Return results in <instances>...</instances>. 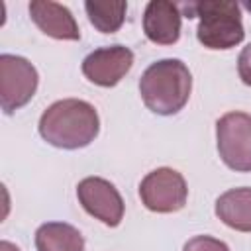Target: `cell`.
<instances>
[{
  "mask_svg": "<svg viewBox=\"0 0 251 251\" xmlns=\"http://www.w3.org/2000/svg\"><path fill=\"white\" fill-rule=\"evenodd\" d=\"M39 135L59 149L88 147L100 131L96 108L80 98H63L45 108L37 124Z\"/></svg>",
  "mask_w": 251,
  "mask_h": 251,
  "instance_id": "1",
  "label": "cell"
},
{
  "mask_svg": "<svg viewBox=\"0 0 251 251\" xmlns=\"http://www.w3.org/2000/svg\"><path fill=\"white\" fill-rule=\"evenodd\" d=\"M192 92V75L180 59H159L151 63L139 78L143 104L157 116L180 112Z\"/></svg>",
  "mask_w": 251,
  "mask_h": 251,
  "instance_id": "2",
  "label": "cell"
},
{
  "mask_svg": "<svg viewBox=\"0 0 251 251\" xmlns=\"http://www.w3.org/2000/svg\"><path fill=\"white\" fill-rule=\"evenodd\" d=\"M188 16L198 18L196 39L214 51H224L239 45L245 37L241 8L231 0H204L184 4Z\"/></svg>",
  "mask_w": 251,
  "mask_h": 251,
  "instance_id": "3",
  "label": "cell"
},
{
  "mask_svg": "<svg viewBox=\"0 0 251 251\" xmlns=\"http://www.w3.org/2000/svg\"><path fill=\"white\" fill-rule=\"evenodd\" d=\"M216 145L224 165L235 173H251V114L227 112L216 122Z\"/></svg>",
  "mask_w": 251,
  "mask_h": 251,
  "instance_id": "4",
  "label": "cell"
},
{
  "mask_svg": "<svg viewBox=\"0 0 251 251\" xmlns=\"http://www.w3.org/2000/svg\"><path fill=\"white\" fill-rule=\"evenodd\" d=\"M39 84L37 69L20 55H0V108L6 116L24 108Z\"/></svg>",
  "mask_w": 251,
  "mask_h": 251,
  "instance_id": "5",
  "label": "cell"
},
{
  "mask_svg": "<svg viewBox=\"0 0 251 251\" xmlns=\"http://www.w3.org/2000/svg\"><path fill=\"white\" fill-rule=\"evenodd\" d=\"M139 198L149 212L173 214L184 208L188 198V186L178 171L171 167H159L141 178Z\"/></svg>",
  "mask_w": 251,
  "mask_h": 251,
  "instance_id": "6",
  "label": "cell"
},
{
  "mask_svg": "<svg viewBox=\"0 0 251 251\" xmlns=\"http://www.w3.org/2000/svg\"><path fill=\"white\" fill-rule=\"evenodd\" d=\"M78 204L86 214L108 227H118L124 220L126 204L118 188L102 176H86L76 184Z\"/></svg>",
  "mask_w": 251,
  "mask_h": 251,
  "instance_id": "7",
  "label": "cell"
},
{
  "mask_svg": "<svg viewBox=\"0 0 251 251\" xmlns=\"http://www.w3.org/2000/svg\"><path fill=\"white\" fill-rule=\"evenodd\" d=\"M133 67V51L126 45H106L90 51L82 59V75L88 82L112 88L116 86Z\"/></svg>",
  "mask_w": 251,
  "mask_h": 251,
  "instance_id": "8",
  "label": "cell"
},
{
  "mask_svg": "<svg viewBox=\"0 0 251 251\" xmlns=\"http://www.w3.org/2000/svg\"><path fill=\"white\" fill-rule=\"evenodd\" d=\"M180 6L171 0H151L143 12L145 37L155 45H173L180 39Z\"/></svg>",
  "mask_w": 251,
  "mask_h": 251,
  "instance_id": "9",
  "label": "cell"
},
{
  "mask_svg": "<svg viewBox=\"0 0 251 251\" xmlns=\"http://www.w3.org/2000/svg\"><path fill=\"white\" fill-rule=\"evenodd\" d=\"M31 22L49 37L61 39V41H78L80 29L73 16V12L51 0H33L27 6Z\"/></svg>",
  "mask_w": 251,
  "mask_h": 251,
  "instance_id": "10",
  "label": "cell"
},
{
  "mask_svg": "<svg viewBox=\"0 0 251 251\" xmlns=\"http://www.w3.org/2000/svg\"><path fill=\"white\" fill-rule=\"evenodd\" d=\"M214 212L227 227L251 233V186L229 188L220 194Z\"/></svg>",
  "mask_w": 251,
  "mask_h": 251,
  "instance_id": "11",
  "label": "cell"
},
{
  "mask_svg": "<svg viewBox=\"0 0 251 251\" xmlns=\"http://www.w3.org/2000/svg\"><path fill=\"white\" fill-rule=\"evenodd\" d=\"M37 251H84L82 233L67 222H47L35 231Z\"/></svg>",
  "mask_w": 251,
  "mask_h": 251,
  "instance_id": "12",
  "label": "cell"
},
{
  "mask_svg": "<svg viewBox=\"0 0 251 251\" xmlns=\"http://www.w3.org/2000/svg\"><path fill=\"white\" fill-rule=\"evenodd\" d=\"M84 10L88 16V22L100 31V33H116L126 20L127 12V2L118 0V2H94L86 0Z\"/></svg>",
  "mask_w": 251,
  "mask_h": 251,
  "instance_id": "13",
  "label": "cell"
},
{
  "mask_svg": "<svg viewBox=\"0 0 251 251\" xmlns=\"http://www.w3.org/2000/svg\"><path fill=\"white\" fill-rule=\"evenodd\" d=\"M182 251H229V247L212 235H194L184 243Z\"/></svg>",
  "mask_w": 251,
  "mask_h": 251,
  "instance_id": "14",
  "label": "cell"
},
{
  "mask_svg": "<svg viewBox=\"0 0 251 251\" xmlns=\"http://www.w3.org/2000/svg\"><path fill=\"white\" fill-rule=\"evenodd\" d=\"M237 75L243 84L251 86V43L245 45L237 57Z\"/></svg>",
  "mask_w": 251,
  "mask_h": 251,
  "instance_id": "15",
  "label": "cell"
},
{
  "mask_svg": "<svg viewBox=\"0 0 251 251\" xmlns=\"http://www.w3.org/2000/svg\"><path fill=\"white\" fill-rule=\"evenodd\" d=\"M0 251H20L14 243H10V241H6V239H2L0 241Z\"/></svg>",
  "mask_w": 251,
  "mask_h": 251,
  "instance_id": "16",
  "label": "cell"
},
{
  "mask_svg": "<svg viewBox=\"0 0 251 251\" xmlns=\"http://www.w3.org/2000/svg\"><path fill=\"white\" fill-rule=\"evenodd\" d=\"M243 6H245L249 12H251V0H245V2H243Z\"/></svg>",
  "mask_w": 251,
  "mask_h": 251,
  "instance_id": "17",
  "label": "cell"
}]
</instances>
